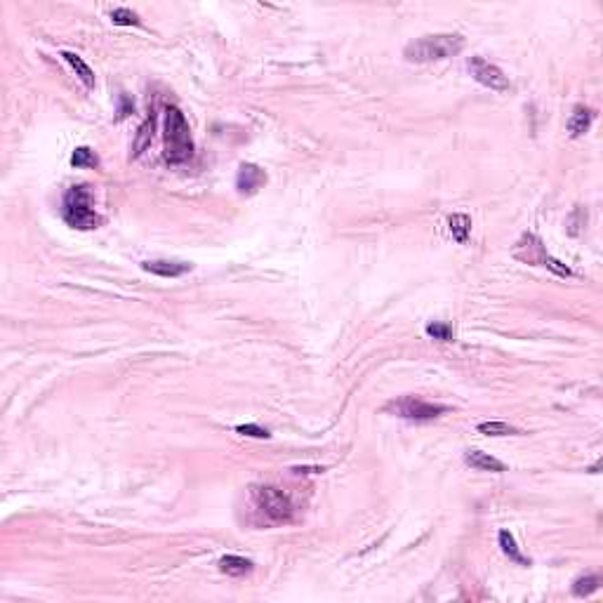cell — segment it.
<instances>
[{
    "label": "cell",
    "instance_id": "1",
    "mask_svg": "<svg viewBox=\"0 0 603 603\" xmlns=\"http://www.w3.org/2000/svg\"><path fill=\"white\" fill-rule=\"evenodd\" d=\"M464 50V38L459 34H436V36H422L415 38L413 43L406 45L403 57L408 62H441L455 57Z\"/></svg>",
    "mask_w": 603,
    "mask_h": 603
},
{
    "label": "cell",
    "instance_id": "2",
    "mask_svg": "<svg viewBox=\"0 0 603 603\" xmlns=\"http://www.w3.org/2000/svg\"><path fill=\"white\" fill-rule=\"evenodd\" d=\"M165 160L172 165L186 163L193 155V137L189 123L177 106L165 109Z\"/></svg>",
    "mask_w": 603,
    "mask_h": 603
},
{
    "label": "cell",
    "instance_id": "3",
    "mask_svg": "<svg viewBox=\"0 0 603 603\" xmlns=\"http://www.w3.org/2000/svg\"><path fill=\"white\" fill-rule=\"evenodd\" d=\"M62 217H64V222H67L69 226L81 229V231L97 229V226L102 224V217L95 212L92 200H90V193H88V189L83 184L71 186V189L64 193Z\"/></svg>",
    "mask_w": 603,
    "mask_h": 603
},
{
    "label": "cell",
    "instance_id": "4",
    "mask_svg": "<svg viewBox=\"0 0 603 603\" xmlns=\"http://www.w3.org/2000/svg\"><path fill=\"white\" fill-rule=\"evenodd\" d=\"M384 410L396 415V417L408 420V422H431L438 415L448 413V406L429 403V401H424L420 396H401V398L389 401L384 406Z\"/></svg>",
    "mask_w": 603,
    "mask_h": 603
},
{
    "label": "cell",
    "instance_id": "5",
    "mask_svg": "<svg viewBox=\"0 0 603 603\" xmlns=\"http://www.w3.org/2000/svg\"><path fill=\"white\" fill-rule=\"evenodd\" d=\"M252 500H255V507L269 521L283 523L293 518V502H290V497L283 490L274 488V485H257V488H252Z\"/></svg>",
    "mask_w": 603,
    "mask_h": 603
},
{
    "label": "cell",
    "instance_id": "6",
    "mask_svg": "<svg viewBox=\"0 0 603 603\" xmlns=\"http://www.w3.org/2000/svg\"><path fill=\"white\" fill-rule=\"evenodd\" d=\"M466 69H469V74L474 76L476 83H481V85L490 88V90H495V92H509V90H511L509 76H504V71L500 67L485 62L483 57H471V60L466 62Z\"/></svg>",
    "mask_w": 603,
    "mask_h": 603
},
{
    "label": "cell",
    "instance_id": "7",
    "mask_svg": "<svg viewBox=\"0 0 603 603\" xmlns=\"http://www.w3.org/2000/svg\"><path fill=\"white\" fill-rule=\"evenodd\" d=\"M514 257L518 259V262H523V264L544 267L549 252H547L544 243L535 236V233H523V236L518 238V243L514 245Z\"/></svg>",
    "mask_w": 603,
    "mask_h": 603
},
{
    "label": "cell",
    "instance_id": "8",
    "mask_svg": "<svg viewBox=\"0 0 603 603\" xmlns=\"http://www.w3.org/2000/svg\"><path fill=\"white\" fill-rule=\"evenodd\" d=\"M267 184V172L255 163H243L236 174V189L243 196H252Z\"/></svg>",
    "mask_w": 603,
    "mask_h": 603
},
{
    "label": "cell",
    "instance_id": "9",
    "mask_svg": "<svg viewBox=\"0 0 603 603\" xmlns=\"http://www.w3.org/2000/svg\"><path fill=\"white\" fill-rule=\"evenodd\" d=\"M141 269L148 271V274H155L160 278H177L184 276L191 271L189 262H174V259H153V262H144Z\"/></svg>",
    "mask_w": 603,
    "mask_h": 603
},
{
    "label": "cell",
    "instance_id": "10",
    "mask_svg": "<svg viewBox=\"0 0 603 603\" xmlns=\"http://www.w3.org/2000/svg\"><path fill=\"white\" fill-rule=\"evenodd\" d=\"M464 462L476 471H495V474H502L507 471L504 462H500L497 457L488 455V452H481V450H466L464 452Z\"/></svg>",
    "mask_w": 603,
    "mask_h": 603
},
{
    "label": "cell",
    "instance_id": "11",
    "mask_svg": "<svg viewBox=\"0 0 603 603\" xmlns=\"http://www.w3.org/2000/svg\"><path fill=\"white\" fill-rule=\"evenodd\" d=\"M153 130H155V113H153V109H151V111H148V116H146V120L141 123L139 130H137V137H134V141H132V151H130V158H139V155L144 153L148 146H151Z\"/></svg>",
    "mask_w": 603,
    "mask_h": 603
},
{
    "label": "cell",
    "instance_id": "12",
    "mask_svg": "<svg viewBox=\"0 0 603 603\" xmlns=\"http://www.w3.org/2000/svg\"><path fill=\"white\" fill-rule=\"evenodd\" d=\"M592 120H594V111L587 106H575L573 113H570V118L566 123L570 137H582V134L587 132L589 127H592Z\"/></svg>",
    "mask_w": 603,
    "mask_h": 603
},
{
    "label": "cell",
    "instance_id": "13",
    "mask_svg": "<svg viewBox=\"0 0 603 603\" xmlns=\"http://www.w3.org/2000/svg\"><path fill=\"white\" fill-rule=\"evenodd\" d=\"M219 570H222L224 575H229V578H243V575L252 573V561L243 559V556L229 554L219 559Z\"/></svg>",
    "mask_w": 603,
    "mask_h": 603
},
{
    "label": "cell",
    "instance_id": "14",
    "mask_svg": "<svg viewBox=\"0 0 603 603\" xmlns=\"http://www.w3.org/2000/svg\"><path fill=\"white\" fill-rule=\"evenodd\" d=\"M62 57H64V62H67L69 67L76 71V76L81 78L83 85H85L88 90H92L95 88V74H92V69H90L88 64L83 62V57H78L76 52H69V50H64Z\"/></svg>",
    "mask_w": 603,
    "mask_h": 603
},
{
    "label": "cell",
    "instance_id": "15",
    "mask_svg": "<svg viewBox=\"0 0 603 603\" xmlns=\"http://www.w3.org/2000/svg\"><path fill=\"white\" fill-rule=\"evenodd\" d=\"M448 229H450V236L455 238L457 243L464 245L466 241H469V233H471V217L462 215V212L450 215L448 217Z\"/></svg>",
    "mask_w": 603,
    "mask_h": 603
},
{
    "label": "cell",
    "instance_id": "16",
    "mask_svg": "<svg viewBox=\"0 0 603 603\" xmlns=\"http://www.w3.org/2000/svg\"><path fill=\"white\" fill-rule=\"evenodd\" d=\"M497 540H500L502 552L507 554L511 561L518 563V566H530V561H528L521 552H518V544H516L514 535H511L509 530H500V535H497Z\"/></svg>",
    "mask_w": 603,
    "mask_h": 603
},
{
    "label": "cell",
    "instance_id": "17",
    "mask_svg": "<svg viewBox=\"0 0 603 603\" xmlns=\"http://www.w3.org/2000/svg\"><path fill=\"white\" fill-rule=\"evenodd\" d=\"M599 587H601L599 575H580V578L573 582V594L578 596V599H585V596L594 594Z\"/></svg>",
    "mask_w": 603,
    "mask_h": 603
},
{
    "label": "cell",
    "instance_id": "18",
    "mask_svg": "<svg viewBox=\"0 0 603 603\" xmlns=\"http://www.w3.org/2000/svg\"><path fill=\"white\" fill-rule=\"evenodd\" d=\"M478 431L485 434V436H511V434H518L516 427H511L507 422H500V420L481 422V424H478Z\"/></svg>",
    "mask_w": 603,
    "mask_h": 603
},
{
    "label": "cell",
    "instance_id": "19",
    "mask_svg": "<svg viewBox=\"0 0 603 603\" xmlns=\"http://www.w3.org/2000/svg\"><path fill=\"white\" fill-rule=\"evenodd\" d=\"M71 165H74V167H97V165H99V158L95 155L92 148L78 146L74 151V155H71Z\"/></svg>",
    "mask_w": 603,
    "mask_h": 603
},
{
    "label": "cell",
    "instance_id": "20",
    "mask_svg": "<svg viewBox=\"0 0 603 603\" xmlns=\"http://www.w3.org/2000/svg\"><path fill=\"white\" fill-rule=\"evenodd\" d=\"M111 22H113L116 26H139V24H141L137 12H132V10H127V8H116V10H111Z\"/></svg>",
    "mask_w": 603,
    "mask_h": 603
},
{
    "label": "cell",
    "instance_id": "21",
    "mask_svg": "<svg viewBox=\"0 0 603 603\" xmlns=\"http://www.w3.org/2000/svg\"><path fill=\"white\" fill-rule=\"evenodd\" d=\"M424 330H427V335L434 337V340H438V342H452V328L448 326V323L434 321Z\"/></svg>",
    "mask_w": 603,
    "mask_h": 603
},
{
    "label": "cell",
    "instance_id": "22",
    "mask_svg": "<svg viewBox=\"0 0 603 603\" xmlns=\"http://www.w3.org/2000/svg\"><path fill=\"white\" fill-rule=\"evenodd\" d=\"M585 224H587V210L585 207H575L573 215L568 219V233L570 236H578Z\"/></svg>",
    "mask_w": 603,
    "mask_h": 603
},
{
    "label": "cell",
    "instance_id": "23",
    "mask_svg": "<svg viewBox=\"0 0 603 603\" xmlns=\"http://www.w3.org/2000/svg\"><path fill=\"white\" fill-rule=\"evenodd\" d=\"M236 431L243 434V436H250V438H269L271 436L267 429H262V427H257V424H238Z\"/></svg>",
    "mask_w": 603,
    "mask_h": 603
},
{
    "label": "cell",
    "instance_id": "24",
    "mask_svg": "<svg viewBox=\"0 0 603 603\" xmlns=\"http://www.w3.org/2000/svg\"><path fill=\"white\" fill-rule=\"evenodd\" d=\"M544 267H547L549 271H554L556 276H561V278H568V276H573V271H570L566 264L563 262H559V259H554L552 255L547 257V262H544Z\"/></svg>",
    "mask_w": 603,
    "mask_h": 603
},
{
    "label": "cell",
    "instance_id": "25",
    "mask_svg": "<svg viewBox=\"0 0 603 603\" xmlns=\"http://www.w3.org/2000/svg\"><path fill=\"white\" fill-rule=\"evenodd\" d=\"M134 111V104H132V99H130L127 95H120V106H118V120L120 118H125V116H130Z\"/></svg>",
    "mask_w": 603,
    "mask_h": 603
}]
</instances>
